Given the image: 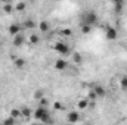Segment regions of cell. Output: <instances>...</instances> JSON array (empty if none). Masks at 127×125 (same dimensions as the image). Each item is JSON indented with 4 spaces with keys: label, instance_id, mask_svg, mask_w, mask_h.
I'll use <instances>...</instances> for the list:
<instances>
[{
    "label": "cell",
    "instance_id": "obj_23",
    "mask_svg": "<svg viewBox=\"0 0 127 125\" xmlns=\"http://www.w3.org/2000/svg\"><path fill=\"white\" fill-rule=\"evenodd\" d=\"M44 97V91L43 90H35L34 91V99L35 100H40V99H43Z\"/></svg>",
    "mask_w": 127,
    "mask_h": 125
},
{
    "label": "cell",
    "instance_id": "obj_13",
    "mask_svg": "<svg viewBox=\"0 0 127 125\" xmlns=\"http://www.w3.org/2000/svg\"><path fill=\"white\" fill-rule=\"evenodd\" d=\"M89 104H90V102H89L87 99H80V100L77 102V109H78V110H84V109L89 107Z\"/></svg>",
    "mask_w": 127,
    "mask_h": 125
},
{
    "label": "cell",
    "instance_id": "obj_11",
    "mask_svg": "<svg viewBox=\"0 0 127 125\" xmlns=\"http://www.w3.org/2000/svg\"><path fill=\"white\" fill-rule=\"evenodd\" d=\"M28 41H30V44L32 46H35V44H40V41H41V37H40V34H37V32H32L28 35Z\"/></svg>",
    "mask_w": 127,
    "mask_h": 125
},
{
    "label": "cell",
    "instance_id": "obj_9",
    "mask_svg": "<svg viewBox=\"0 0 127 125\" xmlns=\"http://www.w3.org/2000/svg\"><path fill=\"white\" fill-rule=\"evenodd\" d=\"M92 90H93V93L96 94V97H97V99H102V97H105V96H106V90H105V87H103V85H100V84H95Z\"/></svg>",
    "mask_w": 127,
    "mask_h": 125
},
{
    "label": "cell",
    "instance_id": "obj_31",
    "mask_svg": "<svg viewBox=\"0 0 127 125\" xmlns=\"http://www.w3.org/2000/svg\"><path fill=\"white\" fill-rule=\"evenodd\" d=\"M0 40H1V34H0Z\"/></svg>",
    "mask_w": 127,
    "mask_h": 125
},
{
    "label": "cell",
    "instance_id": "obj_16",
    "mask_svg": "<svg viewBox=\"0 0 127 125\" xmlns=\"http://www.w3.org/2000/svg\"><path fill=\"white\" fill-rule=\"evenodd\" d=\"M25 65H27V62H25V59H24V58H16V59L13 61V66H15V68H18V69H22Z\"/></svg>",
    "mask_w": 127,
    "mask_h": 125
},
{
    "label": "cell",
    "instance_id": "obj_32",
    "mask_svg": "<svg viewBox=\"0 0 127 125\" xmlns=\"http://www.w3.org/2000/svg\"><path fill=\"white\" fill-rule=\"evenodd\" d=\"M86 125H92V124H86Z\"/></svg>",
    "mask_w": 127,
    "mask_h": 125
},
{
    "label": "cell",
    "instance_id": "obj_8",
    "mask_svg": "<svg viewBox=\"0 0 127 125\" xmlns=\"http://www.w3.org/2000/svg\"><path fill=\"white\" fill-rule=\"evenodd\" d=\"M105 35H106V38L108 40H117V37H118V31H117V28L115 27H106V30H105Z\"/></svg>",
    "mask_w": 127,
    "mask_h": 125
},
{
    "label": "cell",
    "instance_id": "obj_10",
    "mask_svg": "<svg viewBox=\"0 0 127 125\" xmlns=\"http://www.w3.org/2000/svg\"><path fill=\"white\" fill-rule=\"evenodd\" d=\"M37 25H38V22H35L31 18H27L24 21V24H22V28H25V30H34V28H37Z\"/></svg>",
    "mask_w": 127,
    "mask_h": 125
},
{
    "label": "cell",
    "instance_id": "obj_1",
    "mask_svg": "<svg viewBox=\"0 0 127 125\" xmlns=\"http://www.w3.org/2000/svg\"><path fill=\"white\" fill-rule=\"evenodd\" d=\"M32 118L35 119V122H41L44 125H53V118L47 107L37 106V109L32 112Z\"/></svg>",
    "mask_w": 127,
    "mask_h": 125
},
{
    "label": "cell",
    "instance_id": "obj_19",
    "mask_svg": "<svg viewBox=\"0 0 127 125\" xmlns=\"http://www.w3.org/2000/svg\"><path fill=\"white\" fill-rule=\"evenodd\" d=\"M72 61H74V63H81L83 62V56H81V53L74 52V53H72Z\"/></svg>",
    "mask_w": 127,
    "mask_h": 125
},
{
    "label": "cell",
    "instance_id": "obj_24",
    "mask_svg": "<svg viewBox=\"0 0 127 125\" xmlns=\"http://www.w3.org/2000/svg\"><path fill=\"white\" fill-rule=\"evenodd\" d=\"M13 6L10 4V3H6V4H3V10L6 12V13H10V12H13Z\"/></svg>",
    "mask_w": 127,
    "mask_h": 125
},
{
    "label": "cell",
    "instance_id": "obj_22",
    "mask_svg": "<svg viewBox=\"0 0 127 125\" xmlns=\"http://www.w3.org/2000/svg\"><path fill=\"white\" fill-rule=\"evenodd\" d=\"M15 124H16V119H13V118H10V116L4 118V121L1 122V125H15Z\"/></svg>",
    "mask_w": 127,
    "mask_h": 125
},
{
    "label": "cell",
    "instance_id": "obj_28",
    "mask_svg": "<svg viewBox=\"0 0 127 125\" xmlns=\"http://www.w3.org/2000/svg\"><path fill=\"white\" fill-rule=\"evenodd\" d=\"M61 32H62V35H65V37H69V35L72 34V31H71L69 28H64V30H62Z\"/></svg>",
    "mask_w": 127,
    "mask_h": 125
},
{
    "label": "cell",
    "instance_id": "obj_3",
    "mask_svg": "<svg viewBox=\"0 0 127 125\" xmlns=\"http://www.w3.org/2000/svg\"><path fill=\"white\" fill-rule=\"evenodd\" d=\"M53 50H55L58 55H61L62 58H65V56L69 55V44H68V43H64V41H58V43H55Z\"/></svg>",
    "mask_w": 127,
    "mask_h": 125
},
{
    "label": "cell",
    "instance_id": "obj_25",
    "mask_svg": "<svg viewBox=\"0 0 127 125\" xmlns=\"http://www.w3.org/2000/svg\"><path fill=\"white\" fill-rule=\"evenodd\" d=\"M80 30H81V32L86 35V34H90V32H92V27H87V25H80Z\"/></svg>",
    "mask_w": 127,
    "mask_h": 125
},
{
    "label": "cell",
    "instance_id": "obj_5",
    "mask_svg": "<svg viewBox=\"0 0 127 125\" xmlns=\"http://www.w3.org/2000/svg\"><path fill=\"white\" fill-rule=\"evenodd\" d=\"M53 66H55V69H56V71H59V72L66 71V69H68V61H66L65 58H59V59H56V61H55Z\"/></svg>",
    "mask_w": 127,
    "mask_h": 125
},
{
    "label": "cell",
    "instance_id": "obj_34",
    "mask_svg": "<svg viewBox=\"0 0 127 125\" xmlns=\"http://www.w3.org/2000/svg\"><path fill=\"white\" fill-rule=\"evenodd\" d=\"M0 47H1V44H0Z\"/></svg>",
    "mask_w": 127,
    "mask_h": 125
},
{
    "label": "cell",
    "instance_id": "obj_27",
    "mask_svg": "<svg viewBox=\"0 0 127 125\" xmlns=\"http://www.w3.org/2000/svg\"><path fill=\"white\" fill-rule=\"evenodd\" d=\"M47 104H49V102H47V99H40L38 100V106H43V107H47Z\"/></svg>",
    "mask_w": 127,
    "mask_h": 125
},
{
    "label": "cell",
    "instance_id": "obj_15",
    "mask_svg": "<svg viewBox=\"0 0 127 125\" xmlns=\"http://www.w3.org/2000/svg\"><path fill=\"white\" fill-rule=\"evenodd\" d=\"M37 27H38V30H40V32H47L49 30H50V24H49L47 21H40Z\"/></svg>",
    "mask_w": 127,
    "mask_h": 125
},
{
    "label": "cell",
    "instance_id": "obj_4",
    "mask_svg": "<svg viewBox=\"0 0 127 125\" xmlns=\"http://www.w3.org/2000/svg\"><path fill=\"white\" fill-rule=\"evenodd\" d=\"M80 119H81V115H80L78 110H71V112H68V115H66V121H68V124L75 125Z\"/></svg>",
    "mask_w": 127,
    "mask_h": 125
},
{
    "label": "cell",
    "instance_id": "obj_7",
    "mask_svg": "<svg viewBox=\"0 0 127 125\" xmlns=\"http://www.w3.org/2000/svg\"><path fill=\"white\" fill-rule=\"evenodd\" d=\"M25 41H27V38H25L24 34H18V35L12 37V44H13L15 47H21V46H24Z\"/></svg>",
    "mask_w": 127,
    "mask_h": 125
},
{
    "label": "cell",
    "instance_id": "obj_17",
    "mask_svg": "<svg viewBox=\"0 0 127 125\" xmlns=\"http://www.w3.org/2000/svg\"><path fill=\"white\" fill-rule=\"evenodd\" d=\"M9 116H10V118H13V119H19V118H22V116H21V109H16V107L10 109Z\"/></svg>",
    "mask_w": 127,
    "mask_h": 125
},
{
    "label": "cell",
    "instance_id": "obj_20",
    "mask_svg": "<svg viewBox=\"0 0 127 125\" xmlns=\"http://www.w3.org/2000/svg\"><path fill=\"white\" fill-rule=\"evenodd\" d=\"M13 7H15V10H16V12H24V10L27 9V4H25L24 1H19V3H16Z\"/></svg>",
    "mask_w": 127,
    "mask_h": 125
},
{
    "label": "cell",
    "instance_id": "obj_26",
    "mask_svg": "<svg viewBox=\"0 0 127 125\" xmlns=\"http://www.w3.org/2000/svg\"><path fill=\"white\" fill-rule=\"evenodd\" d=\"M96 99H97V97H96V94L93 93V90H90V91L87 93V100H89V102H95Z\"/></svg>",
    "mask_w": 127,
    "mask_h": 125
},
{
    "label": "cell",
    "instance_id": "obj_30",
    "mask_svg": "<svg viewBox=\"0 0 127 125\" xmlns=\"http://www.w3.org/2000/svg\"><path fill=\"white\" fill-rule=\"evenodd\" d=\"M65 125H72V124H65Z\"/></svg>",
    "mask_w": 127,
    "mask_h": 125
},
{
    "label": "cell",
    "instance_id": "obj_12",
    "mask_svg": "<svg viewBox=\"0 0 127 125\" xmlns=\"http://www.w3.org/2000/svg\"><path fill=\"white\" fill-rule=\"evenodd\" d=\"M21 116H22L24 119H30L32 116V110L28 106H22V107H21Z\"/></svg>",
    "mask_w": 127,
    "mask_h": 125
},
{
    "label": "cell",
    "instance_id": "obj_14",
    "mask_svg": "<svg viewBox=\"0 0 127 125\" xmlns=\"http://www.w3.org/2000/svg\"><path fill=\"white\" fill-rule=\"evenodd\" d=\"M112 4H114V10H115V12H118V13H121V12H123V9H124V6H126V3H124L123 0H115Z\"/></svg>",
    "mask_w": 127,
    "mask_h": 125
},
{
    "label": "cell",
    "instance_id": "obj_2",
    "mask_svg": "<svg viewBox=\"0 0 127 125\" xmlns=\"http://www.w3.org/2000/svg\"><path fill=\"white\" fill-rule=\"evenodd\" d=\"M99 22V16L95 10H86L80 16V25H87V27H95Z\"/></svg>",
    "mask_w": 127,
    "mask_h": 125
},
{
    "label": "cell",
    "instance_id": "obj_18",
    "mask_svg": "<svg viewBox=\"0 0 127 125\" xmlns=\"http://www.w3.org/2000/svg\"><path fill=\"white\" fill-rule=\"evenodd\" d=\"M118 84H120V88H121L123 91H126L127 90V75H123V77L120 78Z\"/></svg>",
    "mask_w": 127,
    "mask_h": 125
},
{
    "label": "cell",
    "instance_id": "obj_29",
    "mask_svg": "<svg viewBox=\"0 0 127 125\" xmlns=\"http://www.w3.org/2000/svg\"><path fill=\"white\" fill-rule=\"evenodd\" d=\"M31 125H44V124H41V122H34V124H31Z\"/></svg>",
    "mask_w": 127,
    "mask_h": 125
},
{
    "label": "cell",
    "instance_id": "obj_6",
    "mask_svg": "<svg viewBox=\"0 0 127 125\" xmlns=\"http://www.w3.org/2000/svg\"><path fill=\"white\" fill-rule=\"evenodd\" d=\"M7 31H9V34H10L12 37H15V35H18V34H22V25L18 24V22H13V24L9 25Z\"/></svg>",
    "mask_w": 127,
    "mask_h": 125
},
{
    "label": "cell",
    "instance_id": "obj_33",
    "mask_svg": "<svg viewBox=\"0 0 127 125\" xmlns=\"http://www.w3.org/2000/svg\"><path fill=\"white\" fill-rule=\"evenodd\" d=\"M126 16H127V12H126Z\"/></svg>",
    "mask_w": 127,
    "mask_h": 125
},
{
    "label": "cell",
    "instance_id": "obj_21",
    "mask_svg": "<svg viewBox=\"0 0 127 125\" xmlns=\"http://www.w3.org/2000/svg\"><path fill=\"white\" fill-rule=\"evenodd\" d=\"M52 107H53L55 110H64V109H65V106H64V103H62V102H58V100L52 103Z\"/></svg>",
    "mask_w": 127,
    "mask_h": 125
}]
</instances>
